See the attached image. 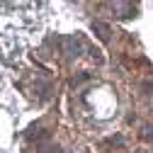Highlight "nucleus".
<instances>
[{"label":"nucleus","instance_id":"f03ea898","mask_svg":"<svg viewBox=\"0 0 153 153\" xmlns=\"http://www.w3.org/2000/svg\"><path fill=\"white\" fill-rule=\"evenodd\" d=\"M143 131H146V134H143V136H146V139H153V129H151V126H146Z\"/></svg>","mask_w":153,"mask_h":153},{"label":"nucleus","instance_id":"f257e3e1","mask_svg":"<svg viewBox=\"0 0 153 153\" xmlns=\"http://www.w3.org/2000/svg\"><path fill=\"white\" fill-rule=\"evenodd\" d=\"M92 32L97 34L102 42H107V39H109V27H107L105 22H92Z\"/></svg>","mask_w":153,"mask_h":153}]
</instances>
